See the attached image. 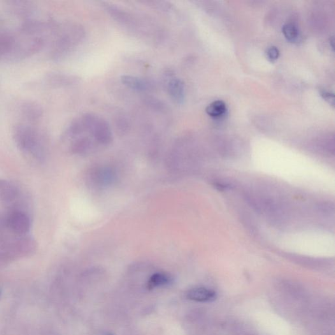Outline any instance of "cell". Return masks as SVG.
<instances>
[{"label":"cell","mask_w":335,"mask_h":335,"mask_svg":"<svg viewBox=\"0 0 335 335\" xmlns=\"http://www.w3.org/2000/svg\"><path fill=\"white\" fill-rule=\"evenodd\" d=\"M13 132L16 145L28 157L38 162L45 160V143L38 130L29 125L19 124L15 126Z\"/></svg>","instance_id":"6da1fadb"},{"label":"cell","mask_w":335,"mask_h":335,"mask_svg":"<svg viewBox=\"0 0 335 335\" xmlns=\"http://www.w3.org/2000/svg\"><path fill=\"white\" fill-rule=\"evenodd\" d=\"M81 119L85 129L89 130L98 142L103 145L111 142L112 132L106 120L91 113L85 114Z\"/></svg>","instance_id":"7a4b0ae2"},{"label":"cell","mask_w":335,"mask_h":335,"mask_svg":"<svg viewBox=\"0 0 335 335\" xmlns=\"http://www.w3.org/2000/svg\"><path fill=\"white\" fill-rule=\"evenodd\" d=\"M6 225L11 232L18 236H26L30 229L29 216L19 210L13 211L9 214Z\"/></svg>","instance_id":"3957f363"},{"label":"cell","mask_w":335,"mask_h":335,"mask_svg":"<svg viewBox=\"0 0 335 335\" xmlns=\"http://www.w3.org/2000/svg\"><path fill=\"white\" fill-rule=\"evenodd\" d=\"M186 297L192 301L210 302L215 301L216 293L206 288H193L186 293Z\"/></svg>","instance_id":"277c9868"},{"label":"cell","mask_w":335,"mask_h":335,"mask_svg":"<svg viewBox=\"0 0 335 335\" xmlns=\"http://www.w3.org/2000/svg\"><path fill=\"white\" fill-rule=\"evenodd\" d=\"M19 190L8 181L0 180V200L10 204L17 199Z\"/></svg>","instance_id":"5b68a950"},{"label":"cell","mask_w":335,"mask_h":335,"mask_svg":"<svg viewBox=\"0 0 335 335\" xmlns=\"http://www.w3.org/2000/svg\"><path fill=\"white\" fill-rule=\"evenodd\" d=\"M174 282L173 277L165 272H156L149 279L147 288L149 290L156 289V288L166 287L172 284Z\"/></svg>","instance_id":"8992f818"},{"label":"cell","mask_w":335,"mask_h":335,"mask_svg":"<svg viewBox=\"0 0 335 335\" xmlns=\"http://www.w3.org/2000/svg\"><path fill=\"white\" fill-rule=\"evenodd\" d=\"M122 81L124 85L136 91H146L151 87V84L149 81L137 77L123 76L122 77Z\"/></svg>","instance_id":"52a82bcc"},{"label":"cell","mask_w":335,"mask_h":335,"mask_svg":"<svg viewBox=\"0 0 335 335\" xmlns=\"http://www.w3.org/2000/svg\"><path fill=\"white\" fill-rule=\"evenodd\" d=\"M169 94L174 101L181 103L185 99V85L183 81L179 79H173L167 85Z\"/></svg>","instance_id":"ba28073f"},{"label":"cell","mask_w":335,"mask_h":335,"mask_svg":"<svg viewBox=\"0 0 335 335\" xmlns=\"http://www.w3.org/2000/svg\"><path fill=\"white\" fill-rule=\"evenodd\" d=\"M95 183L100 185H107L112 183L114 180V174L111 170L108 169L97 170L92 175Z\"/></svg>","instance_id":"9c48e42d"},{"label":"cell","mask_w":335,"mask_h":335,"mask_svg":"<svg viewBox=\"0 0 335 335\" xmlns=\"http://www.w3.org/2000/svg\"><path fill=\"white\" fill-rule=\"evenodd\" d=\"M22 111L24 115L30 120L38 119L42 115L41 107L32 102H26L23 104Z\"/></svg>","instance_id":"30bf717a"},{"label":"cell","mask_w":335,"mask_h":335,"mask_svg":"<svg viewBox=\"0 0 335 335\" xmlns=\"http://www.w3.org/2000/svg\"><path fill=\"white\" fill-rule=\"evenodd\" d=\"M206 113L212 117H222L227 111L226 104L223 101H217L212 102L206 108Z\"/></svg>","instance_id":"8fae6325"},{"label":"cell","mask_w":335,"mask_h":335,"mask_svg":"<svg viewBox=\"0 0 335 335\" xmlns=\"http://www.w3.org/2000/svg\"><path fill=\"white\" fill-rule=\"evenodd\" d=\"M283 34L288 40L293 41L297 38L299 31L297 27L293 24L285 25L282 29Z\"/></svg>","instance_id":"7c38bea8"},{"label":"cell","mask_w":335,"mask_h":335,"mask_svg":"<svg viewBox=\"0 0 335 335\" xmlns=\"http://www.w3.org/2000/svg\"><path fill=\"white\" fill-rule=\"evenodd\" d=\"M279 54H280L279 50L276 46H271L267 51V55L268 56L269 59L271 60H275L278 59Z\"/></svg>","instance_id":"4fadbf2b"},{"label":"cell","mask_w":335,"mask_h":335,"mask_svg":"<svg viewBox=\"0 0 335 335\" xmlns=\"http://www.w3.org/2000/svg\"><path fill=\"white\" fill-rule=\"evenodd\" d=\"M322 97L323 99L326 100V101H329L330 103V101H332V102H334V95L332 94H330L329 92H323L322 93Z\"/></svg>","instance_id":"5bb4252c"},{"label":"cell","mask_w":335,"mask_h":335,"mask_svg":"<svg viewBox=\"0 0 335 335\" xmlns=\"http://www.w3.org/2000/svg\"><path fill=\"white\" fill-rule=\"evenodd\" d=\"M106 335H114L112 333H111V332H108V333H107Z\"/></svg>","instance_id":"9a60e30c"}]
</instances>
